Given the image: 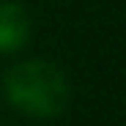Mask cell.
Returning <instances> with one entry per match:
<instances>
[{
    "label": "cell",
    "instance_id": "cell-1",
    "mask_svg": "<svg viewBox=\"0 0 126 126\" xmlns=\"http://www.w3.org/2000/svg\"><path fill=\"white\" fill-rule=\"evenodd\" d=\"M3 91L11 107L28 118H58L71 99L66 74L41 58L11 66L3 77Z\"/></svg>",
    "mask_w": 126,
    "mask_h": 126
},
{
    "label": "cell",
    "instance_id": "cell-2",
    "mask_svg": "<svg viewBox=\"0 0 126 126\" xmlns=\"http://www.w3.org/2000/svg\"><path fill=\"white\" fill-rule=\"evenodd\" d=\"M30 41V14L16 0H0V55H14Z\"/></svg>",
    "mask_w": 126,
    "mask_h": 126
}]
</instances>
